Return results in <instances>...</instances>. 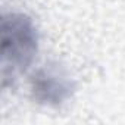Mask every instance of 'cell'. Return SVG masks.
I'll return each mask as SVG.
<instances>
[{"instance_id":"obj_2","label":"cell","mask_w":125,"mask_h":125,"mask_svg":"<svg viewBox=\"0 0 125 125\" xmlns=\"http://www.w3.org/2000/svg\"><path fill=\"white\" fill-rule=\"evenodd\" d=\"M75 90V80L66 68L59 63H46L30 77L31 96L37 103L44 106H62L74 96Z\"/></svg>"},{"instance_id":"obj_1","label":"cell","mask_w":125,"mask_h":125,"mask_svg":"<svg viewBox=\"0 0 125 125\" xmlns=\"http://www.w3.org/2000/svg\"><path fill=\"white\" fill-rule=\"evenodd\" d=\"M40 35L34 21L22 12H3L0 19V66L3 88L13 85L38 53Z\"/></svg>"}]
</instances>
